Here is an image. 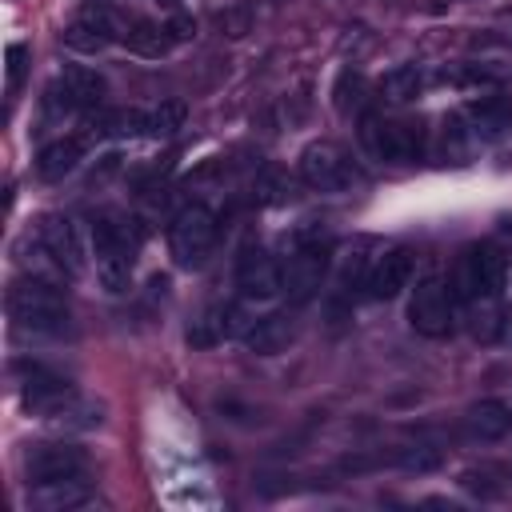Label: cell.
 I'll list each match as a JSON object with an SVG mask.
<instances>
[{"instance_id":"cell-32","label":"cell","mask_w":512,"mask_h":512,"mask_svg":"<svg viewBox=\"0 0 512 512\" xmlns=\"http://www.w3.org/2000/svg\"><path fill=\"white\" fill-rule=\"evenodd\" d=\"M220 24L228 28V36H244V28H248V16H240V12H228V16H220Z\"/></svg>"},{"instance_id":"cell-16","label":"cell","mask_w":512,"mask_h":512,"mask_svg":"<svg viewBox=\"0 0 512 512\" xmlns=\"http://www.w3.org/2000/svg\"><path fill=\"white\" fill-rule=\"evenodd\" d=\"M88 500H92V484L84 476L44 480V484H32V492H28V504L40 508V512H76Z\"/></svg>"},{"instance_id":"cell-17","label":"cell","mask_w":512,"mask_h":512,"mask_svg":"<svg viewBox=\"0 0 512 512\" xmlns=\"http://www.w3.org/2000/svg\"><path fill=\"white\" fill-rule=\"evenodd\" d=\"M292 340H296V320H292L288 312L260 316V320H252L248 332H244V344H248L256 356H276V352H284Z\"/></svg>"},{"instance_id":"cell-12","label":"cell","mask_w":512,"mask_h":512,"mask_svg":"<svg viewBox=\"0 0 512 512\" xmlns=\"http://www.w3.org/2000/svg\"><path fill=\"white\" fill-rule=\"evenodd\" d=\"M76 392H72V384L64 380V376H56L52 368H44V364H32L28 372H24V384H20V404L28 408V412H36V416H44V420H52L68 400H72Z\"/></svg>"},{"instance_id":"cell-4","label":"cell","mask_w":512,"mask_h":512,"mask_svg":"<svg viewBox=\"0 0 512 512\" xmlns=\"http://www.w3.org/2000/svg\"><path fill=\"white\" fill-rule=\"evenodd\" d=\"M216 216L208 204H184L168 224V252L180 268H200L216 244Z\"/></svg>"},{"instance_id":"cell-24","label":"cell","mask_w":512,"mask_h":512,"mask_svg":"<svg viewBox=\"0 0 512 512\" xmlns=\"http://www.w3.org/2000/svg\"><path fill=\"white\" fill-rule=\"evenodd\" d=\"M124 40H128V48L132 52H140V56H164L168 52V32L160 28V24H152V20H136L128 32H124Z\"/></svg>"},{"instance_id":"cell-15","label":"cell","mask_w":512,"mask_h":512,"mask_svg":"<svg viewBox=\"0 0 512 512\" xmlns=\"http://www.w3.org/2000/svg\"><path fill=\"white\" fill-rule=\"evenodd\" d=\"M408 280H412V252L408 248H392L368 268L364 288H368L372 300H392V296H400L408 288Z\"/></svg>"},{"instance_id":"cell-1","label":"cell","mask_w":512,"mask_h":512,"mask_svg":"<svg viewBox=\"0 0 512 512\" xmlns=\"http://www.w3.org/2000/svg\"><path fill=\"white\" fill-rule=\"evenodd\" d=\"M8 316L16 332L28 336H60L68 328V300L60 296L56 280L44 276H24L8 288Z\"/></svg>"},{"instance_id":"cell-14","label":"cell","mask_w":512,"mask_h":512,"mask_svg":"<svg viewBox=\"0 0 512 512\" xmlns=\"http://www.w3.org/2000/svg\"><path fill=\"white\" fill-rule=\"evenodd\" d=\"M248 324H252V320L244 316L240 304H212V308H204V312L192 320L188 344H192V348H216V344H224V340H232V336H244Z\"/></svg>"},{"instance_id":"cell-30","label":"cell","mask_w":512,"mask_h":512,"mask_svg":"<svg viewBox=\"0 0 512 512\" xmlns=\"http://www.w3.org/2000/svg\"><path fill=\"white\" fill-rule=\"evenodd\" d=\"M24 64H28V44H8V52H4L8 92H16V88H20V80H24Z\"/></svg>"},{"instance_id":"cell-23","label":"cell","mask_w":512,"mask_h":512,"mask_svg":"<svg viewBox=\"0 0 512 512\" xmlns=\"http://www.w3.org/2000/svg\"><path fill=\"white\" fill-rule=\"evenodd\" d=\"M420 88H424V76H420L416 64H400V68H392V72L380 80V92H384L388 104H408V100H416Z\"/></svg>"},{"instance_id":"cell-27","label":"cell","mask_w":512,"mask_h":512,"mask_svg":"<svg viewBox=\"0 0 512 512\" xmlns=\"http://www.w3.org/2000/svg\"><path fill=\"white\" fill-rule=\"evenodd\" d=\"M184 124V104L180 100H160L148 108V136H172Z\"/></svg>"},{"instance_id":"cell-13","label":"cell","mask_w":512,"mask_h":512,"mask_svg":"<svg viewBox=\"0 0 512 512\" xmlns=\"http://www.w3.org/2000/svg\"><path fill=\"white\" fill-rule=\"evenodd\" d=\"M84 468H88L84 448L64 444V440H56V444H36V448H28V456H24V472H28L32 484L60 480V476H84Z\"/></svg>"},{"instance_id":"cell-20","label":"cell","mask_w":512,"mask_h":512,"mask_svg":"<svg viewBox=\"0 0 512 512\" xmlns=\"http://www.w3.org/2000/svg\"><path fill=\"white\" fill-rule=\"evenodd\" d=\"M80 156H84V140L60 136V140H52V144L40 148V156H36V176H40V180H64V176L80 164Z\"/></svg>"},{"instance_id":"cell-26","label":"cell","mask_w":512,"mask_h":512,"mask_svg":"<svg viewBox=\"0 0 512 512\" xmlns=\"http://www.w3.org/2000/svg\"><path fill=\"white\" fill-rule=\"evenodd\" d=\"M440 460H444V452L432 448V444H408L392 456V464L404 468V472H432V468H440Z\"/></svg>"},{"instance_id":"cell-22","label":"cell","mask_w":512,"mask_h":512,"mask_svg":"<svg viewBox=\"0 0 512 512\" xmlns=\"http://www.w3.org/2000/svg\"><path fill=\"white\" fill-rule=\"evenodd\" d=\"M60 80L68 84V92L76 96L80 108H100V100H104V92H108L104 76H100L96 68H84V64H68V68L60 72Z\"/></svg>"},{"instance_id":"cell-11","label":"cell","mask_w":512,"mask_h":512,"mask_svg":"<svg viewBox=\"0 0 512 512\" xmlns=\"http://www.w3.org/2000/svg\"><path fill=\"white\" fill-rule=\"evenodd\" d=\"M236 288L244 300H272L284 292V268L264 248H244L236 260Z\"/></svg>"},{"instance_id":"cell-6","label":"cell","mask_w":512,"mask_h":512,"mask_svg":"<svg viewBox=\"0 0 512 512\" xmlns=\"http://www.w3.org/2000/svg\"><path fill=\"white\" fill-rule=\"evenodd\" d=\"M360 144L376 160H416L424 152V128L412 120H384V116H364L360 124Z\"/></svg>"},{"instance_id":"cell-25","label":"cell","mask_w":512,"mask_h":512,"mask_svg":"<svg viewBox=\"0 0 512 512\" xmlns=\"http://www.w3.org/2000/svg\"><path fill=\"white\" fill-rule=\"evenodd\" d=\"M364 88H368V80H364V72L360 68H344L340 72V80H336V88H332V96H336V112H352L360 100H364Z\"/></svg>"},{"instance_id":"cell-21","label":"cell","mask_w":512,"mask_h":512,"mask_svg":"<svg viewBox=\"0 0 512 512\" xmlns=\"http://www.w3.org/2000/svg\"><path fill=\"white\" fill-rule=\"evenodd\" d=\"M464 424H468V432H472L476 440H500V436L512 428V408H508L504 400L488 396V400H476V404L468 408Z\"/></svg>"},{"instance_id":"cell-18","label":"cell","mask_w":512,"mask_h":512,"mask_svg":"<svg viewBox=\"0 0 512 512\" xmlns=\"http://www.w3.org/2000/svg\"><path fill=\"white\" fill-rule=\"evenodd\" d=\"M464 120H468V128L476 132V136H504L508 128H512V100L508 96H500V92H492V96H480V100H472L468 108H464Z\"/></svg>"},{"instance_id":"cell-10","label":"cell","mask_w":512,"mask_h":512,"mask_svg":"<svg viewBox=\"0 0 512 512\" xmlns=\"http://www.w3.org/2000/svg\"><path fill=\"white\" fill-rule=\"evenodd\" d=\"M36 236L44 240V248L56 256V264L68 276H84L88 272V244H84L80 224L72 216H44Z\"/></svg>"},{"instance_id":"cell-5","label":"cell","mask_w":512,"mask_h":512,"mask_svg":"<svg viewBox=\"0 0 512 512\" xmlns=\"http://www.w3.org/2000/svg\"><path fill=\"white\" fill-rule=\"evenodd\" d=\"M408 324L428 336V340H440L452 332L456 324V296H452V284H444L440 276H424L412 296H408Z\"/></svg>"},{"instance_id":"cell-9","label":"cell","mask_w":512,"mask_h":512,"mask_svg":"<svg viewBox=\"0 0 512 512\" xmlns=\"http://www.w3.org/2000/svg\"><path fill=\"white\" fill-rule=\"evenodd\" d=\"M116 36H124V28H120V16L112 12V8H104V4H84L72 20H68V28H64V44L72 48V52H84V56H96V52H104Z\"/></svg>"},{"instance_id":"cell-8","label":"cell","mask_w":512,"mask_h":512,"mask_svg":"<svg viewBox=\"0 0 512 512\" xmlns=\"http://www.w3.org/2000/svg\"><path fill=\"white\" fill-rule=\"evenodd\" d=\"M328 260H332L328 256V244L300 236L296 248H292V256H288V264H284V296L292 304H308L320 292L324 276H328Z\"/></svg>"},{"instance_id":"cell-31","label":"cell","mask_w":512,"mask_h":512,"mask_svg":"<svg viewBox=\"0 0 512 512\" xmlns=\"http://www.w3.org/2000/svg\"><path fill=\"white\" fill-rule=\"evenodd\" d=\"M164 32H168V40H172V44H184V40H192L196 20H192V16H172V20L164 24Z\"/></svg>"},{"instance_id":"cell-7","label":"cell","mask_w":512,"mask_h":512,"mask_svg":"<svg viewBox=\"0 0 512 512\" xmlns=\"http://www.w3.org/2000/svg\"><path fill=\"white\" fill-rule=\"evenodd\" d=\"M300 180L316 192H348L352 184H360V172H356V164L348 160L344 148H336L328 140H316L300 152Z\"/></svg>"},{"instance_id":"cell-2","label":"cell","mask_w":512,"mask_h":512,"mask_svg":"<svg viewBox=\"0 0 512 512\" xmlns=\"http://www.w3.org/2000/svg\"><path fill=\"white\" fill-rule=\"evenodd\" d=\"M508 284V256L496 244H472L460 252L456 272H452V296L460 304H476V300H500Z\"/></svg>"},{"instance_id":"cell-28","label":"cell","mask_w":512,"mask_h":512,"mask_svg":"<svg viewBox=\"0 0 512 512\" xmlns=\"http://www.w3.org/2000/svg\"><path fill=\"white\" fill-rule=\"evenodd\" d=\"M40 108H44V120H64V116H72L80 104H76V96L68 92L64 80H52L48 92H44V100H40Z\"/></svg>"},{"instance_id":"cell-33","label":"cell","mask_w":512,"mask_h":512,"mask_svg":"<svg viewBox=\"0 0 512 512\" xmlns=\"http://www.w3.org/2000/svg\"><path fill=\"white\" fill-rule=\"evenodd\" d=\"M160 4H172V0H160Z\"/></svg>"},{"instance_id":"cell-3","label":"cell","mask_w":512,"mask_h":512,"mask_svg":"<svg viewBox=\"0 0 512 512\" xmlns=\"http://www.w3.org/2000/svg\"><path fill=\"white\" fill-rule=\"evenodd\" d=\"M140 236L132 232L128 220H96L92 228V248H96V280L104 284V292H124L132 280V252H136Z\"/></svg>"},{"instance_id":"cell-19","label":"cell","mask_w":512,"mask_h":512,"mask_svg":"<svg viewBox=\"0 0 512 512\" xmlns=\"http://www.w3.org/2000/svg\"><path fill=\"white\" fill-rule=\"evenodd\" d=\"M84 128L96 140H104V136H140V132H148V112H140V108H100L84 120Z\"/></svg>"},{"instance_id":"cell-29","label":"cell","mask_w":512,"mask_h":512,"mask_svg":"<svg viewBox=\"0 0 512 512\" xmlns=\"http://www.w3.org/2000/svg\"><path fill=\"white\" fill-rule=\"evenodd\" d=\"M468 136H476V132L464 124V116H448L444 120V152L456 164H464V156H468Z\"/></svg>"}]
</instances>
